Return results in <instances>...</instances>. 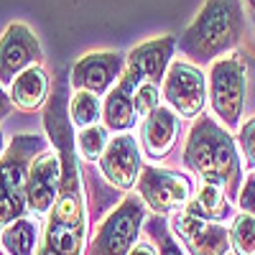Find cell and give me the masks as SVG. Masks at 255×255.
Masks as SVG:
<instances>
[{"mask_svg": "<svg viewBox=\"0 0 255 255\" xmlns=\"http://www.w3.org/2000/svg\"><path fill=\"white\" fill-rule=\"evenodd\" d=\"M61 97L64 87L56 84L44 110L46 133L61 158V189L56 204L46 215L44 238L36 255H84L87 248V204H84L82 171L77 163V138L72 133L74 125Z\"/></svg>", "mask_w": 255, "mask_h": 255, "instance_id": "obj_1", "label": "cell"}, {"mask_svg": "<svg viewBox=\"0 0 255 255\" xmlns=\"http://www.w3.org/2000/svg\"><path fill=\"white\" fill-rule=\"evenodd\" d=\"M184 166L202 181L222 186L232 202L238 199L245 166L240 163L235 138L217 118L202 113L194 120L184 145Z\"/></svg>", "mask_w": 255, "mask_h": 255, "instance_id": "obj_2", "label": "cell"}, {"mask_svg": "<svg viewBox=\"0 0 255 255\" xmlns=\"http://www.w3.org/2000/svg\"><path fill=\"white\" fill-rule=\"evenodd\" d=\"M245 31L243 0H204L194 20L176 38V46L191 64L204 67L240 46Z\"/></svg>", "mask_w": 255, "mask_h": 255, "instance_id": "obj_3", "label": "cell"}, {"mask_svg": "<svg viewBox=\"0 0 255 255\" xmlns=\"http://www.w3.org/2000/svg\"><path fill=\"white\" fill-rule=\"evenodd\" d=\"M44 148H49L46 140L33 133L15 135L8 143L3 158H0V227L10 225L28 212V168Z\"/></svg>", "mask_w": 255, "mask_h": 255, "instance_id": "obj_4", "label": "cell"}, {"mask_svg": "<svg viewBox=\"0 0 255 255\" xmlns=\"http://www.w3.org/2000/svg\"><path fill=\"white\" fill-rule=\"evenodd\" d=\"M245 61L240 54H227L209 64L207 74V102L212 115L227 130H240V118L245 110Z\"/></svg>", "mask_w": 255, "mask_h": 255, "instance_id": "obj_5", "label": "cell"}, {"mask_svg": "<svg viewBox=\"0 0 255 255\" xmlns=\"http://www.w3.org/2000/svg\"><path fill=\"white\" fill-rule=\"evenodd\" d=\"M148 220V207L140 194H128L105 217L87 240L84 255H128L138 243L140 230Z\"/></svg>", "mask_w": 255, "mask_h": 255, "instance_id": "obj_6", "label": "cell"}, {"mask_svg": "<svg viewBox=\"0 0 255 255\" xmlns=\"http://www.w3.org/2000/svg\"><path fill=\"white\" fill-rule=\"evenodd\" d=\"M176 36H158L151 41H143L140 46L130 49L125 56V69L118 79V84L128 92H135L143 82H156L161 84L168 67L176 54Z\"/></svg>", "mask_w": 255, "mask_h": 255, "instance_id": "obj_7", "label": "cell"}, {"mask_svg": "<svg viewBox=\"0 0 255 255\" xmlns=\"http://www.w3.org/2000/svg\"><path fill=\"white\" fill-rule=\"evenodd\" d=\"M135 189L140 199L145 202V207L163 217H171L174 212L184 209L191 194H194L186 174L171 171V168H158V166H143Z\"/></svg>", "mask_w": 255, "mask_h": 255, "instance_id": "obj_8", "label": "cell"}, {"mask_svg": "<svg viewBox=\"0 0 255 255\" xmlns=\"http://www.w3.org/2000/svg\"><path fill=\"white\" fill-rule=\"evenodd\" d=\"M161 95L179 118H199L207 108V74L191 61H171Z\"/></svg>", "mask_w": 255, "mask_h": 255, "instance_id": "obj_9", "label": "cell"}, {"mask_svg": "<svg viewBox=\"0 0 255 255\" xmlns=\"http://www.w3.org/2000/svg\"><path fill=\"white\" fill-rule=\"evenodd\" d=\"M174 235L184 243L189 255H227L230 253V232L222 222L204 220L186 207L168 217Z\"/></svg>", "mask_w": 255, "mask_h": 255, "instance_id": "obj_10", "label": "cell"}, {"mask_svg": "<svg viewBox=\"0 0 255 255\" xmlns=\"http://www.w3.org/2000/svg\"><path fill=\"white\" fill-rule=\"evenodd\" d=\"M41 61H44V49L31 26L20 23V20L10 23L0 36V84L10 87L20 72Z\"/></svg>", "mask_w": 255, "mask_h": 255, "instance_id": "obj_11", "label": "cell"}, {"mask_svg": "<svg viewBox=\"0 0 255 255\" xmlns=\"http://www.w3.org/2000/svg\"><path fill=\"white\" fill-rule=\"evenodd\" d=\"M100 163V174L113 189L118 191H130L138 184V176L143 171V156L135 135L130 133H115L105 148Z\"/></svg>", "mask_w": 255, "mask_h": 255, "instance_id": "obj_12", "label": "cell"}, {"mask_svg": "<svg viewBox=\"0 0 255 255\" xmlns=\"http://www.w3.org/2000/svg\"><path fill=\"white\" fill-rule=\"evenodd\" d=\"M125 69V54L120 51H90L74 61L69 72L72 90H87L95 95H108Z\"/></svg>", "mask_w": 255, "mask_h": 255, "instance_id": "obj_13", "label": "cell"}, {"mask_svg": "<svg viewBox=\"0 0 255 255\" xmlns=\"http://www.w3.org/2000/svg\"><path fill=\"white\" fill-rule=\"evenodd\" d=\"M61 189V158L56 148H44L28 168V184H26V197H28V212L36 217H46L51 207L56 204Z\"/></svg>", "mask_w": 255, "mask_h": 255, "instance_id": "obj_14", "label": "cell"}, {"mask_svg": "<svg viewBox=\"0 0 255 255\" xmlns=\"http://www.w3.org/2000/svg\"><path fill=\"white\" fill-rule=\"evenodd\" d=\"M179 120L181 118L168 105H158L151 115H145L143 130H140V145H143L148 158L161 161L174 151L176 138H179V128H181Z\"/></svg>", "mask_w": 255, "mask_h": 255, "instance_id": "obj_15", "label": "cell"}, {"mask_svg": "<svg viewBox=\"0 0 255 255\" xmlns=\"http://www.w3.org/2000/svg\"><path fill=\"white\" fill-rule=\"evenodd\" d=\"M10 100L18 110L33 113L49 100V74L41 64H33L20 72L10 84Z\"/></svg>", "mask_w": 255, "mask_h": 255, "instance_id": "obj_16", "label": "cell"}, {"mask_svg": "<svg viewBox=\"0 0 255 255\" xmlns=\"http://www.w3.org/2000/svg\"><path fill=\"white\" fill-rule=\"evenodd\" d=\"M186 209L194 212V215L212 220V222H222L232 220V199L227 197V191L217 184L202 181V186L197 189V194H191V199L186 202Z\"/></svg>", "mask_w": 255, "mask_h": 255, "instance_id": "obj_17", "label": "cell"}, {"mask_svg": "<svg viewBox=\"0 0 255 255\" xmlns=\"http://www.w3.org/2000/svg\"><path fill=\"white\" fill-rule=\"evenodd\" d=\"M135 118H138V110H135L133 95L128 90H123L120 84H115L102 100L105 128H108L110 133H128L135 125Z\"/></svg>", "mask_w": 255, "mask_h": 255, "instance_id": "obj_18", "label": "cell"}, {"mask_svg": "<svg viewBox=\"0 0 255 255\" xmlns=\"http://www.w3.org/2000/svg\"><path fill=\"white\" fill-rule=\"evenodd\" d=\"M0 243H3V250L8 255H36L41 245V222L26 215L18 217L3 227Z\"/></svg>", "mask_w": 255, "mask_h": 255, "instance_id": "obj_19", "label": "cell"}, {"mask_svg": "<svg viewBox=\"0 0 255 255\" xmlns=\"http://www.w3.org/2000/svg\"><path fill=\"white\" fill-rule=\"evenodd\" d=\"M67 113H69V120L77 130H82L87 125H95L102 118L100 95L87 92V90H74L69 97V105H67Z\"/></svg>", "mask_w": 255, "mask_h": 255, "instance_id": "obj_20", "label": "cell"}, {"mask_svg": "<svg viewBox=\"0 0 255 255\" xmlns=\"http://www.w3.org/2000/svg\"><path fill=\"white\" fill-rule=\"evenodd\" d=\"M230 250L232 255H255V217L248 212H238L230 227Z\"/></svg>", "mask_w": 255, "mask_h": 255, "instance_id": "obj_21", "label": "cell"}, {"mask_svg": "<svg viewBox=\"0 0 255 255\" xmlns=\"http://www.w3.org/2000/svg\"><path fill=\"white\" fill-rule=\"evenodd\" d=\"M108 133L110 130L105 125H100V123L82 128L79 135H77V153H79V158L87 161V163L100 161L102 153H105V148H108V143H110V135Z\"/></svg>", "mask_w": 255, "mask_h": 255, "instance_id": "obj_22", "label": "cell"}, {"mask_svg": "<svg viewBox=\"0 0 255 255\" xmlns=\"http://www.w3.org/2000/svg\"><path fill=\"white\" fill-rule=\"evenodd\" d=\"M145 232L153 238V243L158 248V255H186L184 248L179 245L176 235H174L171 225H168V220L163 215H156L153 212V217L145 220Z\"/></svg>", "mask_w": 255, "mask_h": 255, "instance_id": "obj_23", "label": "cell"}, {"mask_svg": "<svg viewBox=\"0 0 255 255\" xmlns=\"http://www.w3.org/2000/svg\"><path fill=\"white\" fill-rule=\"evenodd\" d=\"M161 100H163V95H161V90H158L156 82H143L140 87L133 92V102H135V110H138L140 118L151 115L158 105H161Z\"/></svg>", "mask_w": 255, "mask_h": 255, "instance_id": "obj_24", "label": "cell"}, {"mask_svg": "<svg viewBox=\"0 0 255 255\" xmlns=\"http://www.w3.org/2000/svg\"><path fill=\"white\" fill-rule=\"evenodd\" d=\"M238 145L243 153V166L245 168H255V118L245 120L238 130Z\"/></svg>", "mask_w": 255, "mask_h": 255, "instance_id": "obj_25", "label": "cell"}, {"mask_svg": "<svg viewBox=\"0 0 255 255\" xmlns=\"http://www.w3.org/2000/svg\"><path fill=\"white\" fill-rule=\"evenodd\" d=\"M235 202L240 204L243 212H248V215L255 217V176H253V174L243 179V186H240V191H238V199H235Z\"/></svg>", "mask_w": 255, "mask_h": 255, "instance_id": "obj_26", "label": "cell"}, {"mask_svg": "<svg viewBox=\"0 0 255 255\" xmlns=\"http://www.w3.org/2000/svg\"><path fill=\"white\" fill-rule=\"evenodd\" d=\"M243 8H245V23H248L245 46H248V51L255 56V0H243Z\"/></svg>", "mask_w": 255, "mask_h": 255, "instance_id": "obj_27", "label": "cell"}, {"mask_svg": "<svg viewBox=\"0 0 255 255\" xmlns=\"http://www.w3.org/2000/svg\"><path fill=\"white\" fill-rule=\"evenodd\" d=\"M13 108H15V105H13V100H10V92H5L3 84H0V123H3V120L13 113Z\"/></svg>", "mask_w": 255, "mask_h": 255, "instance_id": "obj_28", "label": "cell"}, {"mask_svg": "<svg viewBox=\"0 0 255 255\" xmlns=\"http://www.w3.org/2000/svg\"><path fill=\"white\" fill-rule=\"evenodd\" d=\"M128 255H158V253H156V248L151 243H135L133 250L128 253Z\"/></svg>", "mask_w": 255, "mask_h": 255, "instance_id": "obj_29", "label": "cell"}, {"mask_svg": "<svg viewBox=\"0 0 255 255\" xmlns=\"http://www.w3.org/2000/svg\"><path fill=\"white\" fill-rule=\"evenodd\" d=\"M5 148H8V143H5V135H3V130H0V158H3Z\"/></svg>", "mask_w": 255, "mask_h": 255, "instance_id": "obj_30", "label": "cell"}, {"mask_svg": "<svg viewBox=\"0 0 255 255\" xmlns=\"http://www.w3.org/2000/svg\"><path fill=\"white\" fill-rule=\"evenodd\" d=\"M0 255H8V253H5V250H3V248H0Z\"/></svg>", "mask_w": 255, "mask_h": 255, "instance_id": "obj_31", "label": "cell"}, {"mask_svg": "<svg viewBox=\"0 0 255 255\" xmlns=\"http://www.w3.org/2000/svg\"><path fill=\"white\" fill-rule=\"evenodd\" d=\"M253 176H255V168H253Z\"/></svg>", "mask_w": 255, "mask_h": 255, "instance_id": "obj_32", "label": "cell"}]
</instances>
